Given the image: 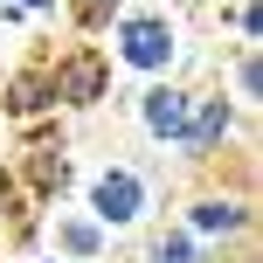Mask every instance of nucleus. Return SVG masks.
I'll use <instances>...</instances> for the list:
<instances>
[{"label": "nucleus", "instance_id": "f257e3e1", "mask_svg": "<svg viewBox=\"0 0 263 263\" xmlns=\"http://www.w3.org/2000/svg\"><path fill=\"white\" fill-rule=\"evenodd\" d=\"M97 208H104L111 222H132V215H139V180H132V173H111V180L97 187Z\"/></svg>", "mask_w": 263, "mask_h": 263}, {"label": "nucleus", "instance_id": "f03ea898", "mask_svg": "<svg viewBox=\"0 0 263 263\" xmlns=\"http://www.w3.org/2000/svg\"><path fill=\"white\" fill-rule=\"evenodd\" d=\"M166 49H173V42H166V28H153V21H139V28L125 35V55H132V63H159Z\"/></svg>", "mask_w": 263, "mask_h": 263}, {"label": "nucleus", "instance_id": "7ed1b4c3", "mask_svg": "<svg viewBox=\"0 0 263 263\" xmlns=\"http://www.w3.org/2000/svg\"><path fill=\"white\" fill-rule=\"evenodd\" d=\"M153 125L159 132H180V97H153Z\"/></svg>", "mask_w": 263, "mask_h": 263}]
</instances>
